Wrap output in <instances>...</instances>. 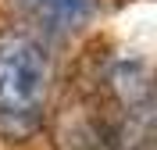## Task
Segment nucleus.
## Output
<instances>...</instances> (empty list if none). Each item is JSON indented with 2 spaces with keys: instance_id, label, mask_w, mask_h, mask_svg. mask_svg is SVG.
Here are the masks:
<instances>
[{
  "instance_id": "f257e3e1",
  "label": "nucleus",
  "mask_w": 157,
  "mask_h": 150,
  "mask_svg": "<svg viewBox=\"0 0 157 150\" xmlns=\"http://www.w3.org/2000/svg\"><path fill=\"white\" fill-rule=\"evenodd\" d=\"M47 50L29 32H0V140L25 143L47 121Z\"/></svg>"
},
{
  "instance_id": "f03ea898",
  "label": "nucleus",
  "mask_w": 157,
  "mask_h": 150,
  "mask_svg": "<svg viewBox=\"0 0 157 150\" xmlns=\"http://www.w3.org/2000/svg\"><path fill=\"white\" fill-rule=\"evenodd\" d=\"M36 21H47L50 29H75L86 21L93 0H18Z\"/></svg>"
},
{
  "instance_id": "7ed1b4c3",
  "label": "nucleus",
  "mask_w": 157,
  "mask_h": 150,
  "mask_svg": "<svg viewBox=\"0 0 157 150\" xmlns=\"http://www.w3.org/2000/svg\"><path fill=\"white\" fill-rule=\"evenodd\" d=\"M143 150H150V147H143Z\"/></svg>"
}]
</instances>
